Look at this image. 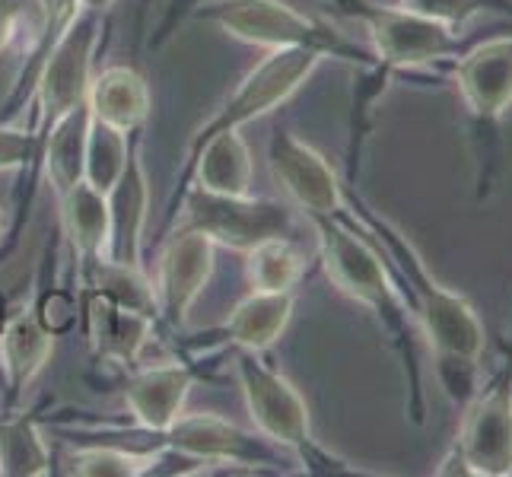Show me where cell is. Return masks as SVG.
I'll use <instances>...</instances> for the list:
<instances>
[{
    "instance_id": "5bb4252c",
    "label": "cell",
    "mask_w": 512,
    "mask_h": 477,
    "mask_svg": "<svg viewBox=\"0 0 512 477\" xmlns=\"http://www.w3.org/2000/svg\"><path fill=\"white\" fill-rule=\"evenodd\" d=\"M140 140L144 131L131 134V150L125 172L118 182L105 191L109 204V242H105V258L121 264H144V229L150 217V179L147 166L140 159Z\"/></svg>"
},
{
    "instance_id": "f1b7e54d",
    "label": "cell",
    "mask_w": 512,
    "mask_h": 477,
    "mask_svg": "<svg viewBox=\"0 0 512 477\" xmlns=\"http://www.w3.org/2000/svg\"><path fill=\"white\" fill-rule=\"evenodd\" d=\"M32 156L29 128H16L10 121H0V172H26Z\"/></svg>"
},
{
    "instance_id": "7402d4cb",
    "label": "cell",
    "mask_w": 512,
    "mask_h": 477,
    "mask_svg": "<svg viewBox=\"0 0 512 477\" xmlns=\"http://www.w3.org/2000/svg\"><path fill=\"white\" fill-rule=\"evenodd\" d=\"M42 7V32H39V42H35L29 61L23 64L20 77H16L10 96L0 105V121H10L16 112L23 109V105L32 102V90H35V80H39L42 67L51 55V48L58 45L61 35L70 29V23L77 20V13L83 10L80 0H39Z\"/></svg>"
},
{
    "instance_id": "e0dca14e",
    "label": "cell",
    "mask_w": 512,
    "mask_h": 477,
    "mask_svg": "<svg viewBox=\"0 0 512 477\" xmlns=\"http://www.w3.org/2000/svg\"><path fill=\"white\" fill-rule=\"evenodd\" d=\"M455 80L474 118H500L512 102V39H490L468 51L458 61Z\"/></svg>"
},
{
    "instance_id": "4316f807",
    "label": "cell",
    "mask_w": 512,
    "mask_h": 477,
    "mask_svg": "<svg viewBox=\"0 0 512 477\" xmlns=\"http://www.w3.org/2000/svg\"><path fill=\"white\" fill-rule=\"evenodd\" d=\"M32 309L39 315V322L61 338V334L80 328V293L77 290H67V287H55V284H42L39 293L32 299Z\"/></svg>"
},
{
    "instance_id": "8992f818",
    "label": "cell",
    "mask_w": 512,
    "mask_h": 477,
    "mask_svg": "<svg viewBox=\"0 0 512 477\" xmlns=\"http://www.w3.org/2000/svg\"><path fill=\"white\" fill-rule=\"evenodd\" d=\"M198 20H207L229 32L239 42H249L258 48H312L322 58H338L360 67H373V58L363 48H357L344 32L331 23L315 20L293 10L284 0H217L194 10Z\"/></svg>"
},
{
    "instance_id": "44dd1931",
    "label": "cell",
    "mask_w": 512,
    "mask_h": 477,
    "mask_svg": "<svg viewBox=\"0 0 512 477\" xmlns=\"http://www.w3.org/2000/svg\"><path fill=\"white\" fill-rule=\"evenodd\" d=\"M90 105H77L67 112L55 131L48 134L42 147V175L51 185V194L61 198L77 182H83V159H86V131H90Z\"/></svg>"
},
{
    "instance_id": "2e32d148",
    "label": "cell",
    "mask_w": 512,
    "mask_h": 477,
    "mask_svg": "<svg viewBox=\"0 0 512 477\" xmlns=\"http://www.w3.org/2000/svg\"><path fill=\"white\" fill-rule=\"evenodd\" d=\"M55 353V334H51L32 303L20 306L0 322V373H4V414L16 411L26 388L48 366Z\"/></svg>"
},
{
    "instance_id": "1f68e13d",
    "label": "cell",
    "mask_w": 512,
    "mask_h": 477,
    "mask_svg": "<svg viewBox=\"0 0 512 477\" xmlns=\"http://www.w3.org/2000/svg\"><path fill=\"white\" fill-rule=\"evenodd\" d=\"M10 229H13V210L7 204H0V242L10 236Z\"/></svg>"
},
{
    "instance_id": "277c9868",
    "label": "cell",
    "mask_w": 512,
    "mask_h": 477,
    "mask_svg": "<svg viewBox=\"0 0 512 477\" xmlns=\"http://www.w3.org/2000/svg\"><path fill=\"white\" fill-rule=\"evenodd\" d=\"M309 223L319 236V255L328 280L373 312L411 363L408 312H404L401 293L373 239L347 217L344 207L331 217H309Z\"/></svg>"
},
{
    "instance_id": "9c48e42d",
    "label": "cell",
    "mask_w": 512,
    "mask_h": 477,
    "mask_svg": "<svg viewBox=\"0 0 512 477\" xmlns=\"http://www.w3.org/2000/svg\"><path fill=\"white\" fill-rule=\"evenodd\" d=\"M153 290H156V325L163 331H179L188 322V312L214 274L217 245L201 229L175 226L160 239Z\"/></svg>"
},
{
    "instance_id": "ba28073f",
    "label": "cell",
    "mask_w": 512,
    "mask_h": 477,
    "mask_svg": "<svg viewBox=\"0 0 512 477\" xmlns=\"http://www.w3.org/2000/svg\"><path fill=\"white\" fill-rule=\"evenodd\" d=\"M179 214L185 217L179 226L201 229L217 249L239 255L252 252L268 239H296L299 233L296 210L290 204L255 198V194H214L191 185L179 204Z\"/></svg>"
},
{
    "instance_id": "83f0119b",
    "label": "cell",
    "mask_w": 512,
    "mask_h": 477,
    "mask_svg": "<svg viewBox=\"0 0 512 477\" xmlns=\"http://www.w3.org/2000/svg\"><path fill=\"white\" fill-rule=\"evenodd\" d=\"M401 7L455 29L490 7H509V0H401Z\"/></svg>"
},
{
    "instance_id": "484cf974",
    "label": "cell",
    "mask_w": 512,
    "mask_h": 477,
    "mask_svg": "<svg viewBox=\"0 0 512 477\" xmlns=\"http://www.w3.org/2000/svg\"><path fill=\"white\" fill-rule=\"evenodd\" d=\"M245 271H249L252 290H293L303 277V258H299L293 239H268L245 252Z\"/></svg>"
},
{
    "instance_id": "8fae6325",
    "label": "cell",
    "mask_w": 512,
    "mask_h": 477,
    "mask_svg": "<svg viewBox=\"0 0 512 477\" xmlns=\"http://www.w3.org/2000/svg\"><path fill=\"white\" fill-rule=\"evenodd\" d=\"M471 474H512V376L503 373L474 398L455 443Z\"/></svg>"
},
{
    "instance_id": "3957f363",
    "label": "cell",
    "mask_w": 512,
    "mask_h": 477,
    "mask_svg": "<svg viewBox=\"0 0 512 477\" xmlns=\"http://www.w3.org/2000/svg\"><path fill=\"white\" fill-rule=\"evenodd\" d=\"M55 430L64 436H96V443H112V446H125V449H140V452H153V449H169V452H182L188 458H198L204 462V471L214 465H233L242 471H261L271 468L280 471L284 465V455L280 446L268 443L261 433H249L229 423L217 414H179L169 427L163 430H144V427H109V423H55Z\"/></svg>"
},
{
    "instance_id": "ffe728a7",
    "label": "cell",
    "mask_w": 512,
    "mask_h": 477,
    "mask_svg": "<svg viewBox=\"0 0 512 477\" xmlns=\"http://www.w3.org/2000/svg\"><path fill=\"white\" fill-rule=\"evenodd\" d=\"M55 474L51 449L35 411H0V477H48Z\"/></svg>"
},
{
    "instance_id": "4fadbf2b",
    "label": "cell",
    "mask_w": 512,
    "mask_h": 477,
    "mask_svg": "<svg viewBox=\"0 0 512 477\" xmlns=\"http://www.w3.org/2000/svg\"><path fill=\"white\" fill-rule=\"evenodd\" d=\"M207 376L204 360H182V363H163L147 369H125L121 379V395L134 417L137 427L144 430H163L185 411V401L191 385Z\"/></svg>"
},
{
    "instance_id": "d6a6232c",
    "label": "cell",
    "mask_w": 512,
    "mask_h": 477,
    "mask_svg": "<svg viewBox=\"0 0 512 477\" xmlns=\"http://www.w3.org/2000/svg\"><path fill=\"white\" fill-rule=\"evenodd\" d=\"M112 4H115V0H80L83 10H96V13H105Z\"/></svg>"
},
{
    "instance_id": "d6986e66",
    "label": "cell",
    "mask_w": 512,
    "mask_h": 477,
    "mask_svg": "<svg viewBox=\"0 0 512 477\" xmlns=\"http://www.w3.org/2000/svg\"><path fill=\"white\" fill-rule=\"evenodd\" d=\"M86 105H90L93 118L118 128L121 134L144 131L150 109H153L147 80L140 77L134 67H125V64H112L99 70V74H93Z\"/></svg>"
},
{
    "instance_id": "f546056e",
    "label": "cell",
    "mask_w": 512,
    "mask_h": 477,
    "mask_svg": "<svg viewBox=\"0 0 512 477\" xmlns=\"http://www.w3.org/2000/svg\"><path fill=\"white\" fill-rule=\"evenodd\" d=\"M201 4H204V0H169V7L163 13L160 26H156V32L150 35V48L166 45L175 35V29H179L188 20V16H194V10H198Z\"/></svg>"
},
{
    "instance_id": "30bf717a",
    "label": "cell",
    "mask_w": 512,
    "mask_h": 477,
    "mask_svg": "<svg viewBox=\"0 0 512 477\" xmlns=\"http://www.w3.org/2000/svg\"><path fill=\"white\" fill-rule=\"evenodd\" d=\"M268 163L290 204L309 217H331L344 207V185L328 159L303 137L280 128L268 144Z\"/></svg>"
},
{
    "instance_id": "6da1fadb",
    "label": "cell",
    "mask_w": 512,
    "mask_h": 477,
    "mask_svg": "<svg viewBox=\"0 0 512 477\" xmlns=\"http://www.w3.org/2000/svg\"><path fill=\"white\" fill-rule=\"evenodd\" d=\"M102 32H105V13L80 10L77 20L70 23V29L58 39V45L51 48L42 74H39V80H35V90H32L35 112H32V125H29L32 156H29V166L23 172V182H20V188H16L13 229L7 236L10 242L0 245V258H7L13 252L16 239H20V233H23V223L29 217V207L35 198V182H39V175H42V147H45L48 134L55 131V125L67 112H74L77 105L86 102Z\"/></svg>"
},
{
    "instance_id": "cb8c5ba5",
    "label": "cell",
    "mask_w": 512,
    "mask_h": 477,
    "mask_svg": "<svg viewBox=\"0 0 512 477\" xmlns=\"http://www.w3.org/2000/svg\"><path fill=\"white\" fill-rule=\"evenodd\" d=\"M160 452H140V449H125L112 443H86L70 452L67 458V474L80 477H147L153 474V465Z\"/></svg>"
},
{
    "instance_id": "ac0fdd59",
    "label": "cell",
    "mask_w": 512,
    "mask_h": 477,
    "mask_svg": "<svg viewBox=\"0 0 512 477\" xmlns=\"http://www.w3.org/2000/svg\"><path fill=\"white\" fill-rule=\"evenodd\" d=\"M55 201H58L64 236L70 242V252H74V277H77V293H80L86 277H90L96 264L105 258V242H109V204H105V194L96 191L86 179L77 182Z\"/></svg>"
},
{
    "instance_id": "9a60e30c",
    "label": "cell",
    "mask_w": 512,
    "mask_h": 477,
    "mask_svg": "<svg viewBox=\"0 0 512 477\" xmlns=\"http://www.w3.org/2000/svg\"><path fill=\"white\" fill-rule=\"evenodd\" d=\"M80 306H83L80 331L90 341L99 366L112 363L118 369H134L140 363V353H144L147 341L160 331L156 318L118 306L99 293H86L80 299Z\"/></svg>"
},
{
    "instance_id": "4dcf8cb0",
    "label": "cell",
    "mask_w": 512,
    "mask_h": 477,
    "mask_svg": "<svg viewBox=\"0 0 512 477\" xmlns=\"http://www.w3.org/2000/svg\"><path fill=\"white\" fill-rule=\"evenodd\" d=\"M23 10H26V0H0V51H7L10 42L16 39Z\"/></svg>"
},
{
    "instance_id": "5b68a950",
    "label": "cell",
    "mask_w": 512,
    "mask_h": 477,
    "mask_svg": "<svg viewBox=\"0 0 512 477\" xmlns=\"http://www.w3.org/2000/svg\"><path fill=\"white\" fill-rule=\"evenodd\" d=\"M233 366H236V379L242 385L245 411H249L255 430L268 439V443L290 449L299 462H303V468L312 474H334V471L353 474L347 462L334 458L328 449L315 443L303 395L296 392L293 382L280 373L274 363L264 360V350H236Z\"/></svg>"
},
{
    "instance_id": "7c38bea8",
    "label": "cell",
    "mask_w": 512,
    "mask_h": 477,
    "mask_svg": "<svg viewBox=\"0 0 512 477\" xmlns=\"http://www.w3.org/2000/svg\"><path fill=\"white\" fill-rule=\"evenodd\" d=\"M293 306V290H252L242 303H236V309L229 312L217 331L198 334V341H188L185 350L194 360L210 357V350H268L287 331Z\"/></svg>"
},
{
    "instance_id": "603a6c76",
    "label": "cell",
    "mask_w": 512,
    "mask_h": 477,
    "mask_svg": "<svg viewBox=\"0 0 512 477\" xmlns=\"http://www.w3.org/2000/svg\"><path fill=\"white\" fill-rule=\"evenodd\" d=\"M86 293H99L118 306L156 318V290L144 264H121L112 258H102L93 268V274L86 277V284L80 287V299Z\"/></svg>"
},
{
    "instance_id": "d4e9b609",
    "label": "cell",
    "mask_w": 512,
    "mask_h": 477,
    "mask_svg": "<svg viewBox=\"0 0 512 477\" xmlns=\"http://www.w3.org/2000/svg\"><path fill=\"white\" fill-rule=\"evenodd\" d=\"M131 150V134H121L118 128L105 125L99 118H90V131H86V159H83V179L96 191H109L118 175L125 172Z\"/></svg>"
},
{
    "instance_id": "7a4b0ae2",
    "label": "cell",
    "mask_w": 512,
    "mask_h": 477,
    "mask_svg": "<svg viewBox=\"0 0 512 477\" xmlns=\"http://www.w3.org/2000/svg\"><path fill=\"white\" fill-rule=\"evenodd\" d=\"M344 210H347V217L373 239L376 249L392 261V268L398 271L404 284H408V293L414 299L420 325L430 338V347H436L439 357L478 360L484 350V328L478 322V315H474V309L468 306V299L446 290L443 284H436L398 229L392 223H385L382 217H376L373 210L347 188H344Z\"/></svg>"
},
{
    "instance_id": "52a82bcc",
    "label": "cell",
    "mask_w": 512,
    "mask_h": 477,
    "mask_svg": "<svg viewBox=\"0 0 512 477\" xmlns=\"http://www.w3.org/2000/svg\"><path fill=\"white\" fill-rule=\"evenodd\" d=\"M322 61L325 58L312 48H271L268 55L239 80L233 96H229L220 109L191 134V144L185 150V163L179 172H185L191 166V159L198 156V150L210 137H217L223 131H242L245 125H252V121H258L261 115L280 109V105H284L299 86L315 74V67Z\"/></svg>"
}]
</instances>
